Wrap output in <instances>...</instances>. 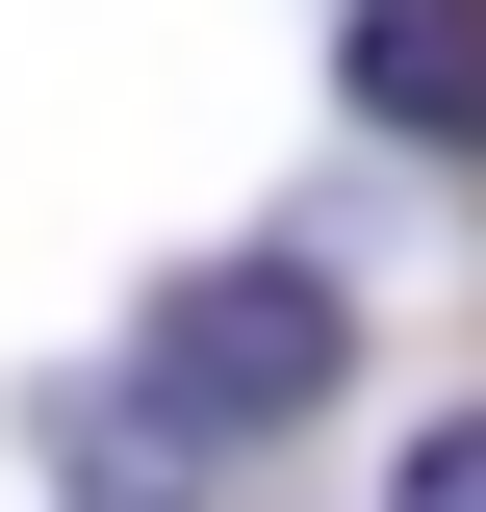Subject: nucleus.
I'll use <instances>...</instances> for the list:
<instances>
[{
  "mask_svg": "<svg viewBox=\"0 0 486 512\" xmlns=\"http://www.w3.org/2000/svg\"><path fill=\"white\" fill-rule=\"evenodd\" d=\"M333 282H282V256H231V282H154V333H128V384L180 410V436H307L333 410Z\"/></svg>",
  "mask_w": 486,
  "mask_h": 512,
  "instance_id": "nucleus-1",
  "label": "nucleus"
},
{
  "mask_svg": "<svg viewBox=\"0 0 486 512\" xmlns=\"http://www.w3.org/2000/svg\"><path fill=\"white\" fill-rule=\"evenodd\" d=\"M359 128L486 154V0H359Z\"/></svg>",
  "mask_w": 486,
  "mask_h": 512,
  "instance_id": "nucleus-2",
  "label": "nucleus"
},
{
  "mask_svg": "<svg viewBox=\"0 0 486 512\" xmlns=\"http://www.w3.org/2000/svg\"><path fill=\"white\" fill-rule=\"evenodd\" d=\"M77 512H205L231 487V436H180V410H154V384H103V410H77V461H52Z\"/></svg>",
  "mask_w": 486,
  "mask_h": 512,
  "instance_id": "nucleus-3",
  "label": "nucleus"
},
{
  "mask_svg": "<svg viewBox=\"0 0 486 512\" xmlns=\"http://www.w3.org/2000/svg\"><path fill=\"white\" fill-rule=\"evenodd\" d=\"M384 512H486V410H435V436H410V487H384Z\"/></svg>",
  "mask_w": 486,
  "mask_h": 512,
  "instance_id": "nucleus-4",
  "label": "nucleus"
}]
</instances>
